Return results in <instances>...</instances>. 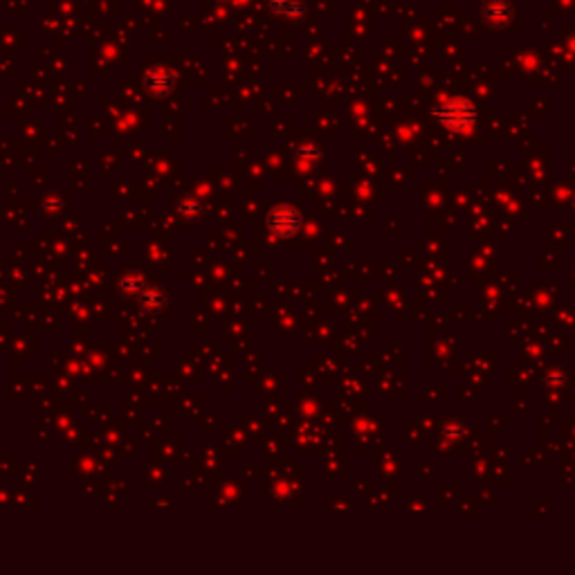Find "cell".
<instances>
[{
    "instance_id": "obj_1",
    "label": "cell",
    "mask_w": 575,
    "mask_h": 575,
    "mask_svg": "<svg viewBox=\"0 0 575 575\" xmlns=\"http://www.w3.org/2000/svg\"><path fill=\"white\" fill-rule=\"evenodd\" d=\"M279 220H281V225H276L274 230L281 232V234H288V227L286 225H290L292 232L299 227V214L292 212V209H288V207H279V209H274V212H272L270 222H279Z\"/></svg>"
}]
</instances>
